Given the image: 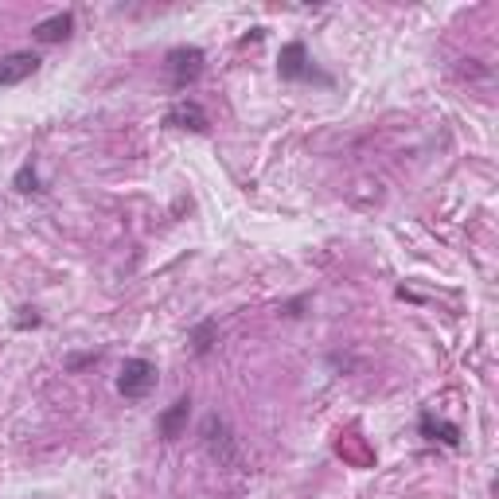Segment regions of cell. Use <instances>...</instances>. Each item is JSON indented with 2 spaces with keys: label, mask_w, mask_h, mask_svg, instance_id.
Wrapping results in <instances>:
<instances>
[{
  "label": "cell",
  "mask_w": 499,
  "mask_h": 499,
  "mask_svg": "<svg viewBox=\"0 0 499 499\" xmlns=\"http://www.w3.org/2000/svg\"><path fill=\"white\" fill-rule=\"evenodd\" d=\"M164 70H168L172 90H187L204 75V51H199V47H172V51L164 55Z\"/></svg>",
  "instance_id": "obj_1"
},
{
  "label": "cell",
  "mask_w": 499,
  "mask_h": 499,
  "mask_svg": "<svg viewBox=\"0 0 499 499\" xmlns=\"http://www.w3.org/2000/svg\"><path fill=\"white\" fill-rule=\"evenodd\" d=\"M152 386H157V367L149 359H125L122 375H117V390L137 402V398H145Z\"/></svg>",
  "instance_id": "obj_2"
},
{
  "label": "cell",
  "mask_w": 499,
  "mask_h": 499,
  "mask_svg": "<svg viewBox=\"0 0 499 499\" xmlns=\"http://www.w3.org/2000/svg\"><path fill=\"white\" fill-rule=\"evenodd\" d=\"M277 75L285 82H301V78H313V59H308V47L301 40L285 43L281 55H277Z\"/></svg>",
  "instance_id": "obj_3"
},
{
  "label": "cell",
  "mask_w": 499,
  "mask_h": 499,
  "mask_svg": "<svg viewBox=\"0 0 499 499\" xmlns=\"http://www.w3.org/2000/svg\"><path fill=\"white\" fill-rule=\"evenodd\" d=\"M204 445H207L211 457L222 460V465H231V460H234V437L227 430V422L215 418V413H211V418L204 422Z\"/></svg>",
  "instance_id": "obj_4"
},
{
  "label": "cell",
  "mask_w": 499,
  "mask_h": 499,
  "mask_svg": "<svg viewBox=\"0 0 499 499\" xmlns=\"http://www.w3.org/2000/svg\"><path fill=\"white\" fill-rule=\"evenodd\" d=\"M164 125L168 129H192V133H207V110L199 102H176L168 113H164Z\"/></svg>",
  "instance_id": "obj_5"
},
{
  "label": "cell",
  "mask_w": 499,
  "mask_h": 499,
  "mask_svg": "<svg viewBox=\"0 0 499 499\" xmlns=\"http://www.w3.org/2000/svg\"><path fill=\"white\" fill-rule=\"evenodd\" d=\"M35 70H40V55H35V51L5 55V59H0V86H16V82L32 78Z\"/></svg>",
  "instance_id": "obj_6"
},
{
  "label": "cell",
  "mask_w": 499,
  "mask_h": 499,
  "mask_svg": "<svg viewBox=\"0 0 499 499\" xmlns=\"http://www.w3.org/2000/svg\"><path fill=\"white\" fill-rule=\"evenodd\" d=\"M187 413H192V398H176L168 410L160 413V437L164 441H176V437L184 433V425H187Z\"/></svg>",
  "instance_id": "obj_7"
},
{
  "label": "cell",
  "mask_w": 499,
  "mask_h": 499,
  "mask_svg": "<svg viewBox=\"0 0 499 499\" xmlns=\"http://www.w3.org/2000/svg\"><path fill=\"white\" fill-rule=\"evenodd\" d=\"M70 28H75V16H70V12H59V16L35 23L32 35H35L40 43H63L67 35H70Z\"/></svg>",
  "instance_id": "obj_8"
},
{
  "label": "cell",
  "mask_w": 499,
  "mask_h": 499,
  "mask_svg": "<svg viewBox=\"0 0 499 499\" xmlns=\"http://www.w3.org/2000/svg\"><path fill=\"white\" fill-rule=\"evenodd\" d=\"M422 433L430 437V441H445V445H457V441H460L457 425H449V422H441V418H433L430 410L422 413Z\"/></svg>",
  "instance_id": "obj_9"
},
{
  "label": "cell",
  "mask_w": 499,
  "mask_h": 499,
  "mask_svg": "<svg viewBox=\"0 0 499 499\" xmlns=\"http://www.w3.org/2000/svg\"><path fill=\"white\" fill-rule=\"evenodd\" d=\"M215 336H219V324H215V320H204V324H195V328H192V351H195V355H207L211 343H215Z\"/></svg>",
  "instance_id": "obj_10"
},
{
  "label": "cell",
  "mask_w": 499,
  "mask_h": 499,
  "mask_svg": "<svg viewBox=\"0 0 499 499\" xmlns=\"http://www.w3.org/2000/svg\"><path fill=\"white\" fill-rule=\"evenodd\" d=\"M12 187H16V192H23V195H28V192H40V176H35V164H32V160L16 172V180H12Z\"/></svg>",
  "instance_id": "obj_11"
},
{
  "label": "cell",
  "mask_w": 499,
  "mask_h": 499,
  "mask_svg": "<svg viewBox=\"0 0 499 499\" xmlns=\"http://www.w3.org/2000/svg\"><path fill=\"white\" fill-rule=\"evenodd\" d=\"M40 324V316H35V308H20V316H16V328H35Z\"/></svg>",
  "instance_id": "obj_12"
},
{
  "label": "cell",
  "mask_w": 499,
  "mask_h": 499,
  "mask_svg": "<svg viewBox=\"0 0 499 499\" xmlns=\"http://www.w3.org/2000/svg\"><path fill=\"white\" fill-rule=\"evenodd\" d=\"M102 359V351H90V355H78V359H70L67 367H70V371H78V367H86V363H98Z\"/></svg>",
  "instance_id": "obj_13"
}]
</instances>
